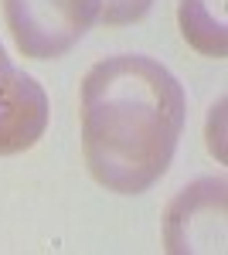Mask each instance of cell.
Segmentation results:
<instances>
[{"mask_svg":"<svg viewBox=\"0 0 228 255\" xmlns=\"http://www.w3.org/2000/svg\"><path fill=\"white\" fill-rule=\"evenodd\" d=\"M153 7V0H99V20L106 27H123L140 20Z\"/></svg>","mask_w":228,"mask_h":255,"instance_id":"obj_6","label":"cell"},{"mask_svg":"<svg viewBox=\"0 0 228 255\" xmlns=\"http://www.w3.org/2000/svg\"><path fill=\"white\" fill-rule=\"evenodd\" d=\"M3 17L24 58L51 61L99 20V0H3Z\"/></svg>","mask_w":228,"mask_h":255,"instance_id":"obj_2","label":"cell"},{"mask_svg":"<svg viewBox=\"0 0 228 255\" xmlns=\"http://www.w3.org/2000/svg\"><path fill=\"white\" fill-rule=\"evenodd\" d=\"M181 34L198 55L225 58L228 27H225V0H181L177 7Z\"/></svg>","mask_w":228,"mask_h":255,"instance_id":"obj_5","label":"cell"},{"mask_svg":"<svg viewBox=\"0 0 228 255\" xmlns=\"http://www.w3.org/2000/svg\"><path fill=\"white\" fill-rule=\"evenodd\" d=\"M164 245L174 255L225 252V180L201 177L171 201L164 215Z\"/></svg>","mask_w":228,"mask_h":255,"instance_id":"obj_3","label":"cell"},{"mask_svg":"<svg viewBox=\"0 0 228 255\" xmlns=\"http://www.w3.org/2000/svg\"><path fill=\"white\" fill-rule=\"evenodd\" d=\"M10 65V58H7V51H3V44H0V68H7Z\"/></svg>","mask_w":228,"mask_h":255,"instance_id":"obj_7","label":"cell"},{"mask_svg":"<svg viewBox=\"0 0 228 255\" xmlns=\"http://www.w3.org/2000/svg\"><path fill=\"white\" fill-rule=\"evenodd\" d=\"M188 99L171 68L147 55H113L82 79V157L99 187L143 194L171 167Z\"/></svg>","mask_w":228,"mask_h":255,"instance_id":"obj_1","label":"cell"},{"mask_svg":"<svg viewBox=\"0 0 228 255\" xmlns=\"http://www.w3.org/2000/svg\"><path fill=\"white\" fill-rule=\"evenodd\" d=\"M48 126V96L38 79L14 65L0 68V157L31 150Z\"/></svg>","mask_w":228,"mask_h":255,"instance_id":"obj_4","label":"cell"}]
</instances>
